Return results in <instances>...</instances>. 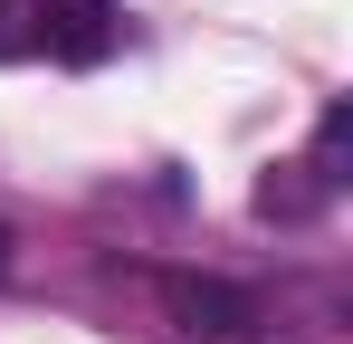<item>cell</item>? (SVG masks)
<instances>
[{
  "instance_id": "cell-1",
  "label": "cell",
  "mask_w": 353,
  "mask_h": 344,
  "mask_svg": "<svg viewBox=\"0 0 353 344\" xmlns=\"http://www.w3.org/2000/svg\"><path fill=\"white\" fill-rule=\"evenodd\" d=\"M29 19H39V29H29V48H48L58 67H105L115 39H124L115 0H39Z\"/></svg>"
},
{
  "instance_id": "cell-5",
  "label": "cell",
  "mask_w": 353,
  "mask_h": 344,
  "mask_svg": "<svg viewBox=\"0 0 353 344\" xmlns=\"http://www.w3.org/2000/svg\"><path fill=\"white\" fill-rule=\"evenodd\" d=\"M0 278H10V229H0Z\"/></svg>"
},
{
  "instance_id": "cell-3",
  "label": "cell",
  "mask_w": 353,
  "mask_h": 344,
  "mask_svg": "<svg viewBox=\"0 0 353 344\" xmlns=\"http://www.w3.org/2000/svg\"><path fill=\"white\" fill-rule=\"evenodd\" d=\"M315 182H325V191H344L353 182V106H325V124H315Z\"/></svg>"
},
{
  "instance_id": "cell-4",
  "label": "cell",
  "mask_w": 353,
  "mask_h": 344,
  "mask_svg": "<svg viewBox=\"0 0 353 344\" xmlns=\"http://www.w3.org/2000/svg\"><path fill=\"white\" fill-rule=\"evenodd\" d=\"M315 201H325V182H277V172L258 182V211H268V220H305Z\"/></svg>"
},
{
  "instance_id": "cell-2",
  "label": "cell",
  "mask_w": 353,
  "mask_h": 344,
  "mask_svg": "<svg viewBox=\"0 0 353 344\" xmlns=\"http://www.w3.org/2000/svg\"><path fill=\"white\" fill-rule=\"evenodd\" d=\"M163 306H172V325H181L191 344H230V335L258 325L248 287H230V278H163Z\"/></svg>"
}]
</instances>
